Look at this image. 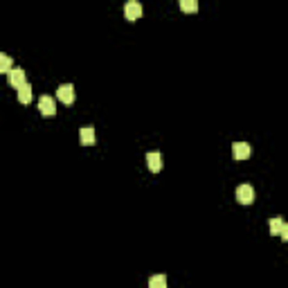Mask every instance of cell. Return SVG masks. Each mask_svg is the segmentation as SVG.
<instances>
[{
  "instance_id": "cell-13",
  "label": "cell",
  "mask_w": 288,
  "mask_h": 288,
  "mask_svg": "<svg viewBox=\"0 0 288 288\" xmlns=\"http://www.w3.org/2000/svg\"><path fill=\"white\" fill-rule=\"evenodd\" d=\"M9 70H12V59L7 54H0V72L9 75Z\"/></svg>"
},
{
  "instance_id": "cell-10",
  "label": "cell",
  "mask_w": 288,
  "mask_h": 288,
  "mask_svg": "<svg viewBox=\"0 0 288 288\" xmlns=\"http://www.w3.org/2000/svg\"><path fill=\"white\" fill-rule=\"evenodd\" d=\"M180 2V9L185 14H194L198 12V0H178Z\"/></svg>"
},
{
  "instance_id": "cell-4",
  "label": "cell",
  "mask_w": 288,
  "mask_h": 288,
  "mask_svg": "<svg viewBox=\"0 0 288 288\" xmlns=\"http://www.w3.org/2000/svg\"><path fill=\"white\" fill-rule=\"evenodd\" d=\"M38 111H41L45 117H50V115L57 113V104H54V99L50 97V95H43L41 99H38Z\"/></svg>"
},
{
  "instance_id": "cell-1",
  "label": "cell",
  "mask_w": 288,
  "mask_h": 288,
  "mask_svg": "<svg viewBox=\"0 0 288 288\" xmlns=\"http://www.w3.org/2000/svg\"><path fill=\"white\" fill-rule=\"evenodd\" d=\"M236 200H239L241 205H252L254 203L252 185H239V187H236Z\"/></svg>"
},
{
  "instance_id": "cell-2",
  "label": "cell",
  "mask_w": 288,
  "mask_h": 288,
  "mask_svg": "<svg viewBox=\"0 0 288 288\" xmlns=\"http://www.w3.org/2000/svg\"><path fill=\"white\" fill-rule=\"evenodd\" d=\"M124 16H126V20H137L142 16V5L137 0H129L124 5Z\"/></svg>"
},
{
  "instance_id": "cell-8",
  "label": "cell",
  "mask_w": 288,
  "mask_h": 288,
  "mask_svg": "<svg viewBox=\"0 0 288 288\" xmlns=\"http://www.w3.org/2000/svg\"><path fill=\"white\" fill-rule=\"evenodd\" d=\"M79 140H81V144H86V147H93L95 144V129L93 126H83V129L79 131Z\"/></svg>"
},
{
  "instance_id": "cell-12",
  "label": "cell",
  "mask_w": 288,
  "mask_h": 288,
  "mask_svg": "<svg viewBox=\"0 0 288 288\" xmlns=\"http://www.w3.org/2000/svg\"><path fill=\"white\" fill-rule=\"evenodd\" d=\"M149 286L151 288H165L167 286V277L165 275H155L149 279Z\"/></svg>"
},
{
  "instance_id": "cell-3",
  "label": "cell",
  "mask_w": 288,
  "mask_h": 288,
  "mask_svg": "<svg viewBox=\"0 0 288 288\" xmlns=\"http://www.w3.org/2000/svg\"><path fill=\"white\" fill-rule=\"evenodd\" d=\"M57 97H59L63 104H72V101H75V97H77L75 86H72V83H63V86H59V90H57Z\"/></svg>"
},
{
  "instance_id": "cell-5",
  "label": "cell",
  "mask_w": 288,
  "mask_h": 288,
  "mask_svg": "<svg viewBox=\"0 0 288 288\" xmlns=\"http://www.w3.org/2000/svg\"><path fill=\"white\" fill-rule=\"evenodd\" d=\"M250 153H252V149H250V144H246V142H236V144H232V155H234L236 160H248L250 158Z\"/></svg>"
},
{
  "instance_id": "cell-7",
  "label": "cell",
  "mask_w": 288,
  "mask_h": 288,
  "mask_svg": "<svg viewBox=\"0 0 288 288\" xmlns=\"http://www.w3.org/2000/svg\"><path fill=\"white\" fill-rule=\"evenodd\" d=\"M16 95H18V101H20V104H30L32 101V86L25 81L23 86H18L16 88Z\"/></svg>"
},
{
  "instance_id": "cell-11",
  "label": "cell",
  "mask_w": 288,
  "mask_h": 288,
  "mask_svg": "<svg viewBox=\"0 0 288 288\" xmlns=\"http://www.w3.org/2000/svg\"><path fill=\"white\" fill-rule=\"evenodd\" d=\"M268 228H270V234H282V230H284V218H282V216L270 218Z\"/></svg>"
},
{
  "instance_id": "cell-9",
  "label": "cell",
  "mask_w": 288,
  "mask_h": 288,
  "mask_svg": "<svg viewBox=\"0 0 288 288\" xmlns=\"http://www.w3.org/2000/svg\"><path fill=\"white\" fill-rule=\"evenodd\" d=\"M9 83H12L14 88L23 86L25 83V70L23 68H14V70H9Z\"/></svg>"
},
{
  "instance_id": "cell-14",
  "label": "cell",
  "mask_w": 288,
  "mask_h": 288,
  "mask_svg": "<svg viewBox=\"0 0 288 288\" xmlns=\"http://www.w3.org/2000/svg\"><path fill=\"white\" fill-rule=\"evenodd\" d=\"M284 239V241H288V223H284V230H282V234H279Z\"/></svg>"
},
{
  "instance_id": "cell-6",
  "label": "cell",
  "mask_w": 288,
  "mask_h": 288,
  "mask_svg": "<svg viewBox=\"0 0 288 288\" xmlns=\"http://www.w3.org/2000/svg\"><path fill=\"white\" fill-rule=\"evenodd\" d=\"M147 162H149V169H151L153 173H158V171L162 169V155H160L158 151L147 153Z\"/></svg>"
}]
</instances>
